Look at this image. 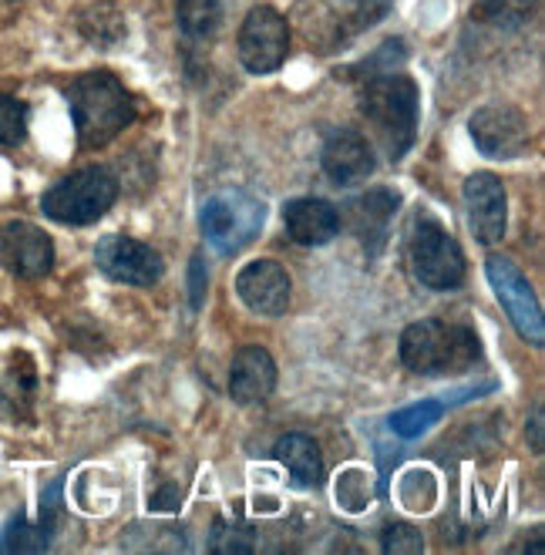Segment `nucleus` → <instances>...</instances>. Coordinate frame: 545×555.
Masks as SVG:
<instances>
[{
    "label": "nucleus",
    "mask_w": 545,
    "mask_h": 555,
    "mask_svg": "<svg viewBox=\"0 0 545 555\" xmlns=\"http://www.w3.org/2000/svg\"><path fill=\"white\" fill-rule=\"evenodd\" d=\"M64 98H68L81 149H105L135 121L132 98H128L125 85L108 72H88L75 78L68 91H64Z\"/></svg>",
    "instance_id": "nucleus-1"
},
{
    "label": "nucleus",
    "mask_w": 545,
    "mask_h": 555,
    "mask_svg": "<svg viewBox=\"0 0 545 555\" xmlns=\"http://www.w3.org/2000/svg\"><path fill=\"white\" fill-rule=\"evenodd\" d=\"M418 105L421 94L407 75L388 72L367 78V88L361 94V115L374 128V139L394 162L407 155L418 135Z\"/></svg>",
    "instance_id": "nucleus-2"
},
{
    "label": "nucleus",
    "mask_w": 545,
    "mask_h": 555,
    "mask_svg": "<svg viewBox=\"0 0 545 555\" xmlns=\"http://www.w3.org/2000/svg\"><path fill=\"white\" fill-rule=\"evenodd\" d=\"M401 364L414 374H458L468 371L482 344L471 326L462 323H441V320H421L411 323L401 334Z\"/></svg>",
    "instance_id": "nucleus-3"
},
{
    "label": "nucleus",
    "mask_w": 545,
    "mask_h": 555,
    "mask_svg": "<svg viewBox=\"0 0 545 555\" xmlns=\"http://www.w3.org/2000/svg\"><path fill=\"white\" fill-rule=\"evenodd\" d=\"M118 199V179L102 169V166H88L81 172H72L68 179L54 182L41 195V209L48 219L61 225H88L99 222Z\"/></svg>",
    "instance_id": "nucleus-4"
},
{
    "label": "nucleus",
    "mask_w": 545,
    "mask_h": 555,
    "mask_svg": "<svg viewBox=\"0 0 545 555\" xmlns=\"http://www.w3.org/2000/svg\"><path fill=\"white\" fill-rule=\"evenodd\" d=\"M263 222H267V206L243 189H222V192L209 195L199 212L203 236L222 256L243 253L256 236H260Z\"/></svg>",
    "instance_id": "nucleus-5"
},
{
    "label": "nucleus",
    "mask_w": 545,
    "mask_h": 555,
    "mask_svg": "<svg viewBox=\"0 0 545 555\" xmlns=\"http://www.w3.org/2000/svg\"><path fill=\"white\" fill-rule=\"evenodd\" d=\"M411 270L428 289H455L465 280V253L438 222H421L411 236Z\"/></svg>",
    "instance_id": "nucleus-6"
},
{
    "label": "nucleus",
    "mask_w": 545,
    "mask_h": 555,
    "mask_svg": "<svg viewBox=\"0 0 545 555\" xmlns=\"http://www.w3.org/2000/svg\"><path fill=\"white\" fill-rule=\"evenodd\" d=\"M485 273H489V283L495 289L498 304L505 307L511 326L519 331V337L532 347H542L545 344V320H542V307L535 300L532 283L505 256H489Z\"/></svg>",
    "instance_id": "nucleus-7"
},
{
    "label": "nucleus",
    "mask_w": 545,
    "mask_h": 555,
    "mask_svg": "<svg viewBox=\"0 0 545 555\" xmlns=\"http://www.w3.org/2000/svg\"><path fill=\"white\" fill-rule=\"evenodd\" d=\"M290 51V27L273 8H252L239 27V61L249 75H273Z\"/></svg>",
    "instance_id": "nucleus-8"
},
{
    "label": "nucleus",
    "mask_w": 545,
    "mask_h": 555,
    "mask_svg": "<svg viewBox=\"0 0 545 555\" xmlns=\"http://www.w3.org/2000/svg\"><path fill=\"white\" fill-rule=\"evenodd\" d=\"M94 267L125 286H155L166 273L158 249L132 236H105L94 246Z\"/></svg>",
    "instance_id": "nucleus-9"
},
{
    "label": "nucleus",
    "mask_w": 545,
    "mask_h": 555,
    "mask_svg": "<svg viewBox=\"0 0 545 555\" xmlns=\"http://www.w3.org/2000/svg\"><path fill=\"white\" fill-rule=\"evenodd\" d=\"M0 263L21 280H41L54 267V243L41 225L11 219L0 225Z\"/></svg>",
    "instance_id": "nucleus-10"
},
{
    "label": "nucleus",
    "mask_w": 545,
    "mask_h": 555,
    "mask_svg": "<svg viewBox=\"0 0 545 555\" xmlns=\"http://www.w3.org/2000/svg\"><path fill=\"white\" fill-rule=\"evenodd\" d=\"M471 142L489 158H519L529 149V121L511 105H485L468 121Z\"/></svg>",
    "instance_id": "nucleus-11"
},
{
    "label": "nucleus",
    "mask_w": 545,
    "mask_h": 555,
    "mask_svg": "<svg viewBox=\"0 0 545 555\" xmlns=\"http://www.w3.org/2000/svg\"><path fill=\"white\" fill-rule=\"evenodd\" d=\"M290 273L276 259H252L236 276V297L260 317H283L290 307Z\"/></svg>",
    "instance_id": "nucleus-12"
},
{
    "label": "nucleus",
    "mask_w": 545,
    "mask_h": 555,
    "mask_svg": "<svg viewBox=\"0 0 545 555\" xmlns=\"http://www.w3.org/2000/svg\"><path fill=\"white\" fill-rule=\"evenodd\" d=\"M465 212L468 225L478 243H498L505 236L508 225V199H505V185L492 172H475L465 182Z\"/></svg>",
    "instance_id": "nucleus-13"
},
{
    "label": "nucleus",
    "mask_w": 545,
    "mask_h": 555,
    "mask_svg": "<svg viewBox=\"0 0 545 555\" xmlns=\"http://www.w3.org/2000/svg\"><path fill=\"white\" fill-rule=\"evenodd\" d=\"M320 166H324L327 179L337 182V185H358L364 179L374 176L377 169V158H374V149L371 142L361 135V132H334L320 152Z\"/></svg>",
    "instance_id": "nucleus-14"
},
{
    "label": "nucleus",
    "mask_w": 545,
    "mask_h": 555,
    "mask_svg": "<svg viewBox=\"0 0 545 555\" xmlns=\"http://www.w3.org/2000/svg\"><path fill=\"white\" fill-rule=\"evenodd\" d=\"M276 387V361L267 347H243L233 357L230 371V395L236 404H260Z\"/></svg>",
    "instance_id": "nucleus-15"
},
{
    "label": "nucleus",
    "mask_w": 545,
    "mask_h": 555,
    "mask_svg": "<svg viewBox=\"0 0 545 555\" xmlns=\"http://www.w3.org/2000/svg\"><path fill=\"white\" fill-rule=\"evenodd\" d=\"M286 233L297 246H327L340 233V212L324 199H294L283 209Z\"/></svg>",
    "instance_id": "nucleus-16"
},
{
    "label": "nucleus",
    "mask_w": 545,
    "mask_h": 555,
    "mask_svg": "<svg viewBox=\"0 0 545 555\" xmlns=\"http://www.w3.org/2000/svg\"><path fill=\"white\" fill-rule=\"evenodd\" d=\"M343 209H347L350 230L358 233L361 243H380L384 233H388V222L394 219L398 195L388 189H371V192L358 195V199H350Z\"/></svg>",
    "instance_id": "nucleus-17"
},
{
    "label": "nucleus",
    "mask_w": 545,
    "mask_h": 555,
    "mask_svg": "<svg viewBox=\"0 0 545 555\" xmlns=\"http://www.w3.org/2000/svg\"><path fill=\"white\" fill-rule=\"evenodd\" d=\"M273 454L297 488H316L324 481V454H320V448L310 435H300V431L283 435L273 448Z\"/></svg>",
    "instance_id": "nucleus-18"
},
{
    "label": "nucleus",
    "mask_w": 545,
    "mask_h": 555,
    "mask_svg": "<svg viewBox=\"0 0 545 555\" xmlns=\"http://www.w3.org/2000/svg\"><path fill=\"white\" fill-rule=\"evenodd\" d=\"M81 35L91 41V44H99V48H115L121 38H125V14L115 8V4H91L81 21Z\"/></svg>",
    "instance_id": "nucleus-19"
},
{
    "label": "nucleus",
    "mask_w": 545,
    "mask_h": 555,
    "mask_svg": "<svg viewBox=\"0 0 545 555\" xmlns=\"http://www.w3.org/2000/svg\"><path fill=\"white\" fill-rule=\"evenodd\" d=\"M176 17H179V30L185 38L206 41L219 30L222 8H219V0H179Z\"/></svg>",
    "instance_id": "nucleus-20"
},
{
    "label": "nucleus",
    "mask_w": 545,
    "mask_h": 555,
    "mask_svg": "<svg viewBox=\"0 0 545 555\" xmlns=\"http://www.w3.org/2000/svg\"><path fill=\"white\" fill-rule=\"evenodd\" d=\"M538 8V0H478L471 17L492 27H522Z\"/></svg>",
    "instance_id": "nucleus-21"
},
{
    "label": "nucleus",
    "mask_w": 545,
    "mask_h": 555,
    "mask_svg": "<svg viewBox=\"0 0 545 555\" xmlns=\"http://www.w3.org/2000/svg\"><path fill=\"white\" fill-rule=\"evenodd\" d=\"M444 414V404L438 401H421V404H411V408H401L394 417H391V431L401 435V438H418L425 435L431 424H438Z\"/></svg>",
    "instance_id": "nucleus-22"
},
{
    "label": "nucleus",
    "mask_w": 545,
    "mask_h": 555,
    "mask_svg": "<svg viewBox=\"0 0 545 555\" xmlns=\"http://www.w3.org/2000/svg\"><path fill=\"white\" fill-rule=\"evenodd\" d=\"M27 139V105L14 94H0V145L14 149Z\"/></svg>",
    "instance_id": "nucleus-23"
},
{
    "label": "nucleus",
    "mask_w": 545,
    "mask_h": 555,
    "mask_svg": "<svg viewBox=\"0 0 545 555\" xmlns=\"http://www.w3.org/2000/svg\"><path fill=\"white\" fill-rule=\"evenodd\" d=\"M48 529L30 526L24 518H14L0 535V552H44L48 548Z\"/></svg>",
    "instance_id": "nucleus-24"
},
{
    "label": "nucleus",
    "mask_w": 545,
    "mask_h": 555,
    "mask_svg": "<svg viewBox=\"0 0 545 555\" xmlns=\"http://www.w3.org/2000/svg\"><path fill=\"white\" fill-rule=\"evenodd\" d=\"M384 552H401V555H418L425 552V539L414 526H404V521H394L384 532Z\"/></svg>",
    "instance_id": "nucleus-25"
},
{
    "label": "nucleus",
    "mask_w": 545,
    "mask_h": 555,
    "mask_svg": "<svg viewBox=\"0 0 545 555\" xmlns=\"http://www.w3.org/2000/svg\"><path fill=\"white\" fill-rule=\"evenodd\" d=\"M246 532L236 526H226V521H216L212 532V552H252V542L243 539Z\"/></svg>",
    "instance_id": "nucleus-26"
},
{
    "label": "nucleus",
    "mask_w": 545,
    "mask_h": 555,
    "mask_svg": "<svg viewBox=\"0 0 545 555\" xmlns=\"http://www.w3.org/2000/svg\"><path fill=\"white\" fill-rule=\"evenodd\" d=\"M343 4L358 14V21H364V24H374L377 17H384V14L391 11L394 0H343Z\"/></svg>",
    "instance_id": "nucleus-27"
},
{
    "label": "nucleus",
    "mask_w": 545,
    "mask_h": 555,
    "mask_svg": "<svg viewBox=\"0 0 545 555\" xmlns=\"http://www.w3.org/2000/svg\"><path fill=\"white\" fill-rule=\"evenodd\" d=\"M189 297H192V307H203V297H206V270H203V256L196 253L192 256V267H189Z\"/></svg>",
    "instance_id": "nucleus-28"
},
{
    "label": "nucleus",
    "mask_w": 545,
    "mask_h": 555,
    "mask_svg": "<svg viewBox=\"0 0 545 555\" xmlns=\"http://www.w3.org/2000/svg\"><path fill=\"white\" fill-rule=\"evenodd\" d=\"M182 502V488L179 485H166V488H158V492L152 495V508L158 512H169Z\"/></svg>",
    "instance_id": "nucleus-29"
},
{
    "label": "nucleus",
    "mask_w": 545,
    "mask_h": 555,
    "mask_svg": "<svg viewBox=\"0 0 545 555\" xmlns=\"http://www.w3.org/2000/svg\"><path fill=\"white\" fill-rule=\"evenodd\" d=\"M529 441H532V451H535V454H542V451H545V438H542V404H535V408H532Z\"/></svg>",
    "instance_id": "nucleus-30"
}]
</instances>
